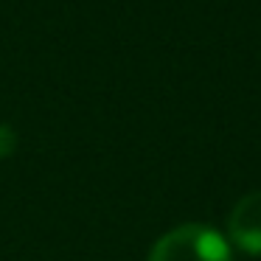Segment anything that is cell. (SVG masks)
Wrapping results in <instances>:
<instances>
[{
  "label": "cell",
  "instance_id": "1",
  "mask_svg": "<svg viewBox=\"0 0 261 261\" xmlns=\"http://www.w3.org/2000/svg\"><path fill=\"white\" fill-rule=\"evenodd\" d=\"M149 261H233V253L216 227L188 222L163 233L149 250Z\"/></svg>",
  "mask_w": 261,
  "mask_h": 261
},
{
  "label": "cell",
  "instance_id": "2",
  "mask_svg": "<svg viewBox=\"0 0 261 261\" xmlns=\"http://www.w3.org/2000/svg\"><path fill=\"white\" fill-rule=\"evenodd\" d=\"M227 236L242 253L261 255V191H250L227 216Z\"/></svg>",
  "mask_w": 261,
  "mask_h": 261
},
{
  "label": "cell",
  "instance_id": "3",
  "mask_svg": "<svg viewBox=\"0 0 261 261\" xmlns=\"http://www.w3.org/2000/svg\"><path fill=\"white\" fill-rule=\"evenodd\" d=\"M17 152V132L9 124H0V160L12 158Z\"/></svg>",
  "mask_w": 261,
  "mask_h": 261
}]
</instances>
